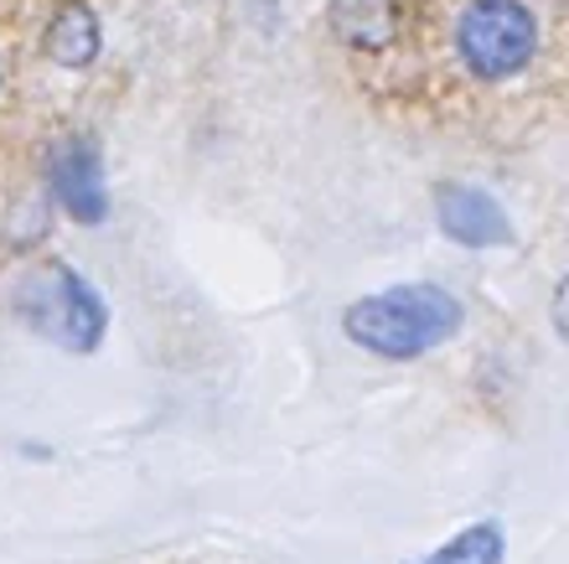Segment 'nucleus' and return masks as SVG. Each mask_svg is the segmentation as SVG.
Listing matches in <instances>:
<instances>
[{
  "label": "nucleus",
  "instance_id": "f257e3e1",
  "mask_svg": "<svg viewBox=\"0 0 569 564\" xmlns=\"http://www.w3.org/2000/svg\"><path fill=\"white\" fill-rule=\"evenodd\" d=\"M342 326L357 347L388 362H409L461 332V301L445 285H394L347 306Z\"/></svg>",
  "mask_w": 569,
  "mask_h": 564
},
{
  "label": "nucleus",
  "instance_id": "f03ea898",
  "mask_svg": "<svg viewBox=\"0 0 569 564\" xmlns=\"http://www.w3.org/2000/svg\"><path fill=\"white\" fill-rule=\"evenodd\" d=\"M455 57L482 84L528 73L538 57V17L528 0H466L455 17Z\"/></svg>",
  "mask_w": 569,
  "mask_h": 564
},
{
  "label": "nucleus",
  "instance_id": "7ed1b4c3",
  "mask_svg": "<svg viewBox=\"0 0 569 564\" xmlns=\"http://www.w3.org/2000/svg\"><path fill=\"white\" fill-rule=\"evenodd\" d=\"M17 316L32 326L36 337H47V343L67 347V352H94L104 343V326H109L99 291L73 264H57V259L21 280Z\"/></svg>",
  "mask_w": 569,
  "mask_h": 564
},
{
  "label": "nucleus",
  "instance_id": "20e7f679",
  "mask_svg": "<svg viewBox=\"0 0 569 564\" xmlns=\"http://www.w3.org/2000/svg\"><path fill=\"white\" fill-rule=\"evenodd\" d=\"M47 182L63 213L84 228H99L109 213V187H104V155L94 135H63L47 155Z\"/></svg>",
  "mask_w": 569,
  "mask_h": 564
},
{
  "label": "nucleus",
  "instance_id": "39448f33",
  "mask_svg": "<svg viewBox=\"0 0 569 564\" xmlns=\"http://www.w3.org/2000/svg\"><path fill=\"white\" fill-rule=\"evenodd\" d=\"M436 213H440V228L455 243H466V249H503V243H513V223H507L503 203L486 197L482 187H471V182H440Z\"/></svg>",
  "mask_w": 569,
  "mask_h": 564
},
{
  "label": "nucleus",
  "instance_id": "423d86ee",
  "mask_svg": "<svg viewBox=\"0 0 569 564\" xmlns=\"http://www.w3.org/2000/svg\"><path fill=\"white\" fill-rule=\"evenodd\" d=\"M404 26L399 0H332V32L357 52H384Z\"/></svg>",
  "mask_w": 569,
  "mask_h": 564
},
{
  "label": "nucleus",
  "instance_id": "0eeeda50",
  "mask_svg": "<svg viewBox=\"0 0 569 564\" xmlns=\"http://www.w3.org/2000/svg\"><path fill=\"white\" fill-rule=\"evenodd\" d=\"M104 47V32H99V17L88 6H63L57 17L47 21V36H42V52H47L57 68H94V57Z\"/></svg>",
  "mask_w": 569,
  "mask_h": 564
},
{
  "label": "nucleus",
  "instance_id": "6e6552de",
  "mask_svg": "<svg viewBox=\"0 0 569 564\" xmlns=\"http://www.w3.org/2000/svg\"><path fill=\"white\" fill-rule=\"evenodd\" d=\"M503 523H476V529L466 533H455L451 544H440L430 560H419V564H503Z\"/></svg>",
  "mask_w": 569,
  "mask_h": 564
}]
</instances>
